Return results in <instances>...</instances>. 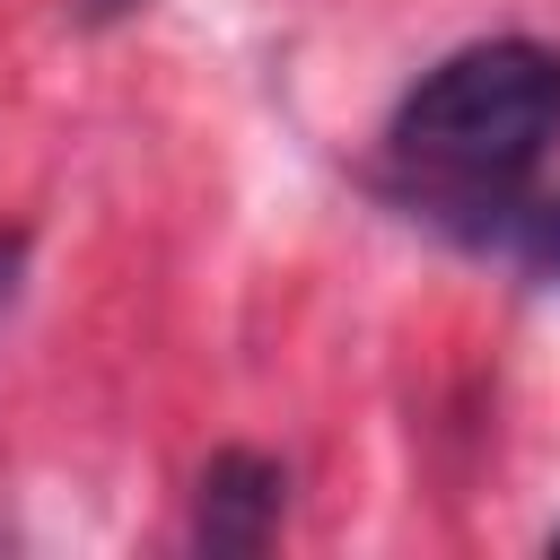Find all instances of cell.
<instances>
[{
	"label": "cell",
	"mask_w": 560,
	"mask_h": 560,
	"mask_svg": "<svg viewBox=\"0 0 560 560\" xmlns=\"http://www.w3.org/2000/svg\"><path fill=\"white\" fill-rule=\"evenodd\" d=\"M551 140H560V52L534 35L464 44L394 114V149L420 175L464 184V192H499L534 175Z\"/></svg>",
	"instance_id": "obj_1"
},
{
	"label": "cell",
	"mask_w": 560,
	"mask_h": 560,
	"mask_svg": "<svg viewBox=\"0 0 560 560\" xmlns=\"http://www.w3.org/2000/svg\"><path fill=\"white\" fill-rule=\"evenodd\" d=\"M280 508H289V472L271 455H254V446H228V455L201 464L192 534H201V551H262L271 525H280Z\"/></svg>",
	"instance_id": "obj_2"
},
{
	"label": "cell",
	"mask_w": 560,
	"mask_h": 560,
	"mask_svg": "<svg viewBox=\"0 0 560 560\" xmlns=\"http://www.w3.org/2000/svg\"><path fill=\"white\" fill-rule=\"evenodd\" d=\"M18 254H26V245H18V236H0V306H9V289H18Z\"/></svg>",
	"instance_id": "obj_3"
},
{
	"label": "cell",
	"mask_w": 560,
	"mask_h": 560,
	"mask_svg": "<svg viewBox=\"0 0 560 560\" xmlns=\"http://www.w3.org/2000/svg\"><path fill=\"white\" fill-rule=\"evenodd\" d=\"M542 262H560V201H551V219H542Z\"/></svg>",
	"instance_id": "obj_4"
},
{
	"label": "cell",
	"mask_w": 560,
	"mask_h": 560,
	"mask_svg": "<svg viewBox=\"0 0 560 560\" xmlns=\"http://www.w3.org/2000/svg\"><path fill=\"white\" fill-rule=\"evenodd\" d=\"M122 9H131V0H88V18H122Z\"/></svg>",
	"instance_id": "obj_5"
},
{
	"label": "cell",
	"mask_w": 560,
	"mask_h": 560,
	"mask_svg": "<svg viewBox=\"0 0 560 560\" xmlns=\"http://www.w3.org/2000/svg\"><path fill=\"white\" fill-rule=\"evenodd\" d=\"M551 551H560V534H551Z\"/></svg>",
	"instance_id": "obj_6"
}]
</instances>
